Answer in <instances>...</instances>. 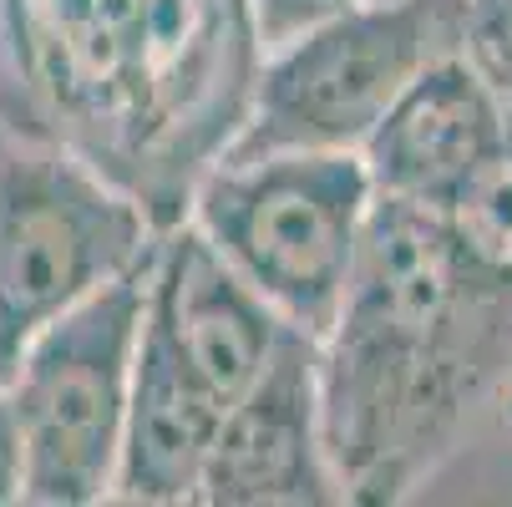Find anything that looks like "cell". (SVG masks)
I'll return each mask as SVG.
<instances>
[{
    "instance_id": "12",
    "label": "cell",
    "mask_w": 512,
    "mask_h": 507,
    "mask_svg": "<svg viewBox=\"0 0 512 507\" xmlns=\"http://www.w3.org/2000/svg\"><path fill=\"white\" fill-rule=\"evenodd\" d=\"M0 386H6V366H0Z\"/></svg>"
},
{
    "instance_id": "9",
    "label": "cell",
    "mask_w": 512,
    "mask_h": 507,
    "mask_svg": "<svg viewBox=\"0 0 512 507\" xmlns=\"http://www.w3.org/2000/svg\"><path fill=\"white\" fill-rule=\"evenodd\" d=\"M218 421H224V401L142 330L127 416H122L117 472H112V502L127 507L198 502V482L208 467Z\"/></svg>"
},
{
    "instance_id": "11",
    "label": "cell",
    "mask_w": 512,
    "mask_h": 507,
    "mask_svg": "<svg viewBox=\"0 0 512 507\" xmlns=\"http://www.w3.org/2000/svg\"><path fill=\"white\" fill-rule=\"evenodd\" d=\"M26 502V452H21V426L11 411V396L0 386V507Z\"/></svg>"
},
{
    "instance_id": "2",
    "label": "cell",
    "mask_w": 512,
    "mask_h": 507,
    "mask_svg": "<svg viewBox=\"0 0 512 507\" xmlns=\"http://www.w3.org/2000/svg\"><path fill=\"white\" fill-rule=\"evenodd\" d=\"M371 203L360 153L295 148L213 158L188 188L183 219L289 330L320 340L350 289Z\"/></svg>"
},
{
    "instance_id": "1",
    "label": "cell",
    "mask_w": 512,
    "mask_h": 507,
    "mask_svg": "<svg viewBox=\"0 0 512 507\" xmlns=\"http://www.w3.org/2000/svg\"><path fill=\"white\" fill-rule=\"evenodd\" d=\"M340 497L406 502L512 376V315L462 289L436 213L376 198L335 325L315 340Z\"/></svg>"
},
{
    "instance_id": "3",
    "label": "cell",
    "mask_w": 512,
    "mask_h": 507,
    "mask_svg": "<svg viewBox=\"0 0 512 507\" xmlns=\"http://www.w3.org/2000/svg\"><path fill=\"white\" fill-rule=\"evenodd\" d=\"M452 51H462V0H355L259 56L244 117L218 158L295 148L360 153L386 107Z\"/></svg>"
},
{
    "instance_id": "4",
    "label": "cell",
    "mask_w": 512,
    "mask_h": 507,
    "mask_svg": "<svg viewBox=\"0 0 512 507\" xmlns=\"http://www.w3.org/2000/svg\"><path fill=\"white\" fill-rule=\"evenodd\" d=\"M137 193L56 137L0 127V366L61 310L153 254Z\"/></svg>"
},
{
    "instance_id": "5",
    "label": "cell",
    "mask_w": 512,
    "mask_h": 507,
    "mask_svg": "<svg viewBox=\"0 0 512 507\" xmlns=\"http://www.w3.org/2000/svg\"><path fill=\"white\" fill-rule=\"evenodd\" d=\"M148 259L46 320L11 360L6 396L21 426L31 507L112 502L142 300H148Z\"/></svg>"
},
{
    "instance_id": "10",
    "label": "cell",
    "mask_w": 512,
    "mask_h": 507,
    "mask_svg": "<svg viewBox=\"0 0 512 507\" xmlns=\"http://www.w3.org/2000/svg\"><path fill=\"white\" fill-rule=\"evenodd\" d=\"M350 6H355V0H244L259 56L284 46V41H295V36H305L310 26H320V21L350 11Z\"/></svg>"
},
{
    "instance_id": "7",
    "label": "cell",
    "mask_w": 512,
    "mask_h": 507,
    "mask_svg": "<svg viewBox=\"0 0 512 507\" xmlns=\"http://www.w3.org/2000/svg\"><path fill=\"white\" fill-rule=\"evenodd\" d=\"M142 330L229 406L254 381V371L269 360L274 340L289 325L224 264V254L188 219H173L158 229L148 259Z\"/></svg>"
},
{
    "instance_id": "8",
    "label": "cell",
    "mask_w": 512,
    "mask_h": 507,
    "mask_svg": "<svg viewBox=\"0 0 512 507\" xmlns=\"http://www.w3.org/2000/svg\"><path fill=\"white\" fill-rule=\"evenodd\" d=\"M507 137V107L477 77V66L452 51L386 107L360 142V163L376 198L436 213Z\"/></svg>"
},
{
    "instance_id": "6",
    "label": "cell",
    "mask_w": 512,
    "mask_h": 507,
    "mask_svg": "<svg viewBox=\"0 0 512 507\" xmlns=\"http://www.w3.org/2000/svg\"><path fill=\"white\" fill-rule=\"evenodd\" d=\"M203 507H340V482L320 437L315 340L284 330L254 381L224 406L208 467Z\"/></svg>"
}]
</instances>
